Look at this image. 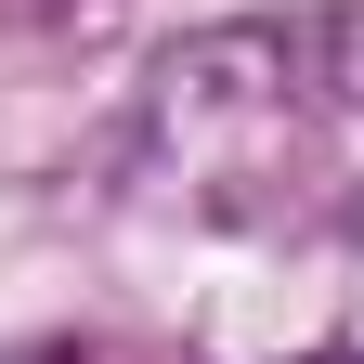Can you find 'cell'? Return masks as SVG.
I'll return each instance as SVG.
<instances>
[{"label":"cell","mask_w":364,"mask_h":364,"mask_svg":"<svg viewBox=\"0 0 364 364\" xmlns=\"http://www.w3.org/2000/svg\"><path fill=\"white\" fill-rule=\"evenodd\" d=\"M326 156V26H196L144 78V182L196 221H260Z\"/></svg>","instance_id":"cell-1"},{"label":"cell","mask_w":364,"mask_h":364,"mask_svg":"<svg viewBox=\"0 0 364 364\" xmlns=\"http://www.w3.org/2000/svg\"><path fill=\"white\" fill-rule=\"evenodd\" d=\"M351 235H364V196H351Z\"/></svg>","instance_id":"cell-3"},{"label":"cell","mask_w":364,"mask_h":364,"mask_svg":"<svg viewBox=\"0 0 364 364\" xmlns=\"http://www.w3.org/2000/svg\"><path fill=\"white\" fill-rule=\"evenodd\" d=\"M299 364H364V351H299Z\"/></svg>","instance_id":"cell-2"}]
</instances>
